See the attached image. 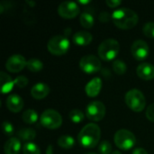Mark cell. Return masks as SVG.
<instances>
[{"label":"cell","instance_id":"31","mask_svg":"<svg viewBox=\"0 0 154 154\" xmlns=\"http://www.w3.org/2000/svg\"><path fill=\"white\" fill-rule=\"evenodd\" d=\"M14 84H15V86H16L17 88H24V87L27 86V84H28V79H27V78L24 77V76H19V77H17V78L14 79Z\"/></svg>","mask_w":154,"mask_h":154},{"label":"cell","instance_id":"21","mask_svg":"<svg viewBox=\"0 0 154 154\" xmlns=\"http://www.w3.org/2000/svg\"><path fill=\"white\" fill-rule=\"evenodd\" d=\"M22 119L25 124L32 125L38 120V114L33 109H27L22 115Z\"/></svg>","mask_w":154,"mask_h":154},{"label":"cell","instance_id":"24","mask_svg":"<svg viewBox=\"0 0 154 154\" xmlns=\"http://www.w3.org/2000/svg\"><path fill=\"white\" fill-rule=\"evenodd\" d=\"M26 68L31 71V72H39L41 71L42 69H43V63L36 59V58H32L30 59L28 61H27V65H26Z\"/></svg>","mask_w":154,"mask_h":154},{"label":"cell","instance_id":"27","mask_svg":"<svg viewBox=\"0 0 154 154\" xmlns=\"http://www.w3.org/2000/svg\"><path fill=\"white\" fill-rule=\"evenodd\" d=\"M113 69H114V71L116 74L124 75L126 72V70H127V67H126V64L123 60H116L113 62Z\"/></svg>","mask_w":154,"mask_h":154},{"label":"cell","instance_id":"34","mask_svg":"<svg viewBox=\"0 0 154 154\" xmlns=\"http://www.w3.org/2000/svg\"><path fill=\"white\" fill-rule=\"evenodd\" d=\"M99 21L102 22V23H107L110 19V16H109V14L106 13V12H103L99 14Z\"/></svg>","mask_w":154,"mask_h":154},{"label":"cell","instance_id":"28","mask_svg":"<svg viewBox=\"0 0 154 154\" xmlns=\"http://www.w3.org/2000/svg\"><path fill=\"white\" fill-rule=\"evenodd\" d=\"M98 152L100 154H111L112 152V145L107 141H103L99 143Z\"/></svg>","mask_w":154,"mask_h":154},{"label":"cell","instance_id":"3","mask_svg":"<svg viewBox=\"0 0 154 154\" xmlns=\"http://www.w3.org/2000/svg\"><path fill=\"white\" fill-rule=\"evenodd\" d=\"M120 45L115 39H106L103 41L98 46V56L105 61L113 60L119 53Z\"/></svg>","mask_w":154,"mask_h":154},{"label":"cell","instance_id":"26","mask_svg":"<svg viewBox=\"0 0 154 154\" xmlns=\"http://www.w3.org/2000/svg\"><path fill=\"white\" fill-rule=\"evenodd\" d=\"M69 119L70 121H72L73 123L75 124H79L81 123L84 118H85V116L83 114V112L79 109H73L69 112Z\"/></svg>","mask_w":154,"mask_h":154},{"label":"cell","instance_id":"36","mask_svg":"<svg viewBox=\"0 0 154 154\" xmlns=\"http://www.w3.org/2000/svg\"><path fill=\"white\" fill-rule=\"evenodd\" d=\"M111 154H122V152H119V151H116V152H113Z\"/></svg>","mask_w":154,"mask_h":154},{"label":"cell","instance_id":"29","mask_svg":"<svg viewBox=\"0 0 154 154\" xmlns=\"http://www.w3.org/2000/svg\"><path fill=\"white\" fill-rule=\"evenodd\" d=\"M143 32L145 36L149 38H154V22H148L144 24Z\"/></svg>","mask_w":154,"mask_h":154},{"label":"cell","instance_id":"22","mask_svg":"<svg viewBox=\"0 0 154 154\" xmlns=\"http://www.w3.org/2000/svg\"><path fill=\"white\" fill-rule=\"evenodd\" d=\"M79 22L80 24L86 28V29H90L93 27L94 23H95V19L93 17V15L89 13H82L79 16Z\"/></svg>","mask_w":154,"mask_h":154},{"label":"cell","instance_id":"30","mask_svg":"<svg viewBox=\"0 0 154 154\" xmlns=\"http://www.w3.org/2000/svg\"><path fill=\"white\" fill-rule=\"evenodd\" d=\"M2 128H3V132L5 135L7 136H12L14 132V126L13 125L8 122V121H5L3 122L2 124Z\"/></svg>","mask_w":154,"mask_h":154},{"label":"cell","instance_id":"25","mask_svg":"<svg viewBox=\"0 0 154 154\" xmlns=\"http://www.w3.org/2000/svg\"><path fill=\"white\" fill-rule=\"evenodd\" d=\"M23 154H41L40 148L33 143H25L23 145Z\"/></svg>","mask_w":154,"mask_h":154},{"label":"cell","instance_id":"1","mask_svg":"<svg viewBox=\"0 0 154 154\" xmlns=\"http://www.w3.org/2000/svg\"><path fill=\"white\" fill-rule=\"evenodd\" d=\"M112 20L115 25L119 29L129 30L137 24L139 17L134 10L123 7L116 10L113 13Z\"/></svg>","mask_w":154,"mask_h":154},{"label":"cell","instance_id":"17","mask_svg":"<svg viewBox=\"0 0 154 154\" xmlns=\"http://www.w3.org/2000/svg\"><path fill=\"white\" fill-rule=\"evenodd\" d=\"M93 40V36L90 32L87 31H79L77 32L72 36V41L76 45L79 46H87L91 43Z\"/></svg>","mask_w":154,"mask_h":154},{"label":"cell","instance_id":"7","mask_svg":"<svg viewBox=\"0 0 154 154\" xmlns=\"http://www.w3.org/2000/svg\"><path fill=\"white\" fill-rule=\"evenodd\" d=\"M40 121L43 127L50 130H55L62 125V117L60 114L53 109H46L43 111Z\"/></svg>","mask_w":154,"mask_h":154},{"label":"cell","instance_id":"2","mask_svg":"<svg viewBox=\"0 0 154 154\" xmlns=\"http://www.w3.org/2000/svg\"><path fill=\"white\" fill-rule=\"evenodd\" d=\"M101 137V130L99 126L94 123L85 125L79 134L78 139L79 143L88 149L94 148L99 143Z\"/></svg>","mask_w":154,"mask_h":154},{"label":"cell","instance_id":"35","mask_svg":"<svg viewBox=\"0 0 154 154\" xmlns=\"http://www.w3.org/2000/svg\"><path fill=\"white\" fill-rule=\"evenodd\" d=\"M133 154H148V152L146 150H144L143 148H137L133 152Z\"/></svg>","mask_w":154,"mask_h":154},{"label":"cell","instance_id":"6","mask_svg":"<svg viewBox=\"0 0 154 154\" xmlns=\"http://www.w3.org/2000/svg\"><path fill=\"white\" fill-rule=\"evenodd\" d=\"M114 142L119 149L124 151H128L135 145L136 137L129 130L120 129L116 133L114 137Z\"/></svg>","mask_w":154,"mask_h":154},{"label":"cell","instance_id":"38","mask_svg":"<svg viewBox=\"0 0 154 154\" xmlns=\"http://www.w3.org/2000/svg\"><path fill=\"white\" fill-rule=\"evenodd\" d=\"M86 154H97V153H96V152H88V153H86Z\"/></svg>","mask_w":154,"mask_h":154},{"label":"cell","instance_id":"23","mask_svg":"<svg viewBox=\"0 0 154 154\" xmlns=\"http://www.w3.org/2000/svg\"><path fill=\"white\" fill-rule=\"evenodd\" d=\"M57 143L58 145L63 149H71L75 145V140L69 135H61Z\"/></svg>","mask_w":154,"mask_h":154},{"label":"cell","instance_id":"37","mask_svg":"<svg viewBox=\"0 0 154 154\" xmlns=\"http://www.w3.org/2000/svg\"><path fill=\"white\" fill-rule=\"evenodd\" d=\"M79 3L80 4H88V3H89V1H79Z\"/></svg>","mask_w":154,"mask_h":154},{"label":"cell","instance_id":"20","mask_svg":"<svg viewBox=\"0 0 154 154\" xmlns=\"http://www.w3.org/2000/svg\"><path fill=\"white\" fill-rule=\"evenodd\" d=\"M17 136L24 142L30 143L36 137V132L32 128H23L18 131Z\"/></svg>","mask_w":154,"mask_h":154},{"label":"cell","instance_id":"33","mask_svg":"<svg viewBox=\"0 0 154 154\" xmlns=\"http://www.w3.org/2000/svg\"><path fill=\"white\" fill-rule=\"evenodd\" d=\"M121 1L120 0H106V4L110 7V8H116L118 7L121 5Z\"/></svg>","mask_w":154,"mask_h":154},{"label":"cell","instance_id":"10","mask_svg":"<svg viewBox=\"0 0 154 154\" xmlns=\"http://www.w3.org/2000/svg\"><path fill=\"white\" fill-rule=\"evenodd\" d=\"M80 9L77 3L71 1L62 2L58 7V14L66 19L75 18L79 14Z\"/></svg>","mask_w":154,"mask_h":154},{"label":"cell","instance_id":"5","mask_svg":"<svg viewBox=\"0 0 154 154\" xmlns=\"http://www.w3.org/2000/svg\"><path fill=\"white\" fill-rule=\"evenodd\" d=\"M125 103L127 106L134 112H142L146 105L145 97L139 89H131L125 94Z\"/></svg>","mask_w":154,"mask_h":154},{"label":"cell","instance_id":"9","mask_svg":"<svg viewBox=\"0 0 154 154\" xmlns=\"http://www.w3.org/2000/svg\"><path fill=\"white\" fill-rule=\"evenodd\" d=\"M79 68L88 74L97 73L101 69V61L95 55H86L79 60Z\"/></svg>","mask_w":154,"mask_h":154},{"label":"cell","instance_id":"11","mask_svg":"<svg viewBox=\"0 0 154 154\" xmlns=\"http://www.w3.org/2000/svg\"><path fill=\"white\" fill-rule=\"evenodd\" d=\"M27 65L25 58L20 54L10 56L5 62V69L12 73H17L23 70Z\"/></svg>","mask_w":154,"mask_h":154},{"label":"cell","instance_id":"18","mask_svg":"<svg viewBox=\"0 0 154 154\" xmlns=\"http://www.w3.org/2000/svg\"><path fill=\"white\" fill-rule=\"evenodd\" d=\"M21 142L16 137L9 138L4 146L5 154H19L21 151Z\"/></svg>","mask_w":154,"mask_h":154},{"label":"cell","instance_id":"32","mask_svg":"<svg viewBox=\"0 0 154 154\" xmlns=\"http://www.w3.org/2000/svg\"><path fill=\"white\" fill-rule=\"evenodd\" d=\"M146 117L154 123V103L149 106V107L146 110Z\"/></svg>","mask_w":154,"mask_h":154},{"label":"cell","instance_id":"15","mask_svg":"<svg viewBox=\"0 0 154 154\" xmlns=\"http://www.w3.org/2000/svg\"><path fill=\"white\" fill-rule=\"evenodd\" d=\"M50 91H51L50 87L47 84H45V83H37L32 88L31 95H32V97L33 98L41 100V99L45 98L49 95Z\"/></svg>","mask_w":154,"mask_h":154},{"label":"cell","instance_id":"8","mask_svg":"<svg viewBox=\"0 0 154 154\" xmlns=\"http://www.w3.org/2000/svg\"><path fill=\"white\" fill-rule=\"evenodd\" d=\"M87 117L93 122L101 121L106 116V106L100 101H93L86 107Z\"/></svg>","mask_w":154,"mask_h":154},{"label":"cell","instance_id":"13","mask_svg":"<svg viewBox=\"0 0 154 154\" xmlns=\"http://www.w3.org/2000/svg\"><path fill=\"white\" fill-rule=\"evenodd\" d=\"M5 106L9 111L13 113H18L23 107V100L17 94H11L6 98Z\"/></svg>","mask_w":154,"mask_h":154},{"label":"cell","instance_id":"19","mask_svg":"<svg viewBox=\"0 0 154 154\" xmlns=\"http://www.w3.org/2000/svg\"><path fill=\"white\" fill-rule=\"evenodd\" d=\"M0 82H1L2 94L9 93L13 89L14 86H15L14 80H13V79L4 71H1L0 73Z\"/></svg>","mask_w":154,"mask_h":154},{"label":"cell","instance_id":"12","mask_svg":"<svg viewBox=\"0 0 154 154\" xmlns=\"http://www.w3.org/2000/svg\"><path fill=\"white\" fill-rule=\"evenodd\" d=\"M131 52L137 60H143L149 56L150 49L146 42L143 40H137L132 44Z\"/></svg>","mask_w":154,"mask_h":154},{"label":"cell","instance_id":"14","mask_svg":"<svg viewBox=\"0 0 154 154\" xmlns=\"http://www.w3.org/2000/svg\"><path fill=\"white\" fill-rule=\"evenodd\" d=\"M136 73L139 78L143 80H151L154 79V66L152 64L144 62L141 63L137 69Z\"/></svg>","mask_w":154,"mask_h":154},{"label":"cell","instance_id":"16","mask_svg":"<svg viewBox=\"0 0 154 154\" xmlns=\"http://www.w3.org/2000/svg\"><path fill=\"white\" fill-rule=\"evenodd\" d=\"M102 88V80L99 78H95L91 79L85 88V91L87 96L89 97H97Z\"/></svg>","mask_w":154,"mask_h":154},{"label":"cell","instance_id":"4","mask_svg":"<svg viewBox=\"0 0 154 154\" xmlns=\"http://www.w3.org/2000/svg\"><path fill=\"white\" fill-rule=\"evenodd\" d=\"M47 48L51 54L60 56L67 53V51H69V41L66 35H54L49 40Z\"/></svg>","mask_w":154,"mask_h":154}]
</instances>
